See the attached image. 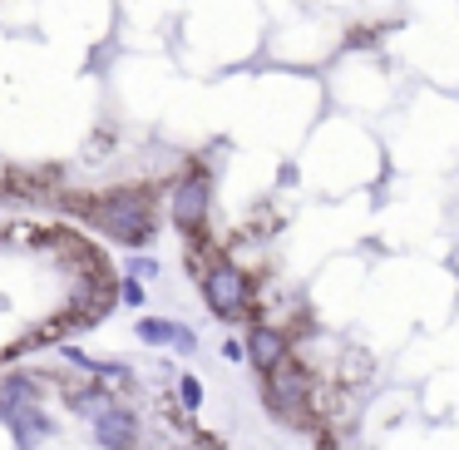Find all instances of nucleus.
Segmentation results:
<instances>
[{"instance_id": "f257e3e1", "label": "nucleus", "mask_w": 459, "mask_h": 450, "mask_svg": "<svg viewBox=\"0 0 459 450\" xmlns=\"http://www.w3.org/2000/svg\"><path fill=\"white\" fill-rule=\"evenodd\" d=\"M203 297H208L212 317H222V322L247 317V312H252V287H247V272H242L238 262H228V258L208 262V268H203Z\"/></svg>"}, {"instance_id": "f03ea898", "label": "nucleus", "mask_w": 459, "mask_h": 450, "mask_svg": "<svg viewBox=\"0 0 459 450\" xmlns=\"http://www.w3.org/2000/svg\"><path fill=\"white\" fill-rule=\"evenodd\" d=\"M100 228L109 233V238H119L124 248H143V243L153 238V213L139 193H114L100 213Z\"/></svg>"}, {"instance_id": "7ed1b4c3", "label": "nucleus", "mask_w": 459, "mask_h": 450, "mask_svg": "<svg viewBox=\"0 0 459 450\" xmlns=\"http://www.w3.org/2000/svg\"><path fill=\"white\" fill-rule=\"evenodd\" d=\"M307 396H311V386H307V376H301V371L291 366V361H281V366H272V371H267L262 401H267L272 416H281V420H301V416H307Z\"/></svg>"}, {"instance_id": "20e7f679", "label": "nucleus", "mask_w": 459, "mask_h": 450, "mask_svg": "<svg viewBox=\"0 0 459 450\" xmlns=\"http://www.w3.org/2000/svg\"><path fill=\"white\" fill-rule=\"evenodd\" d=\"M169 213H173V228L178 233H203L208 223V179L203 173H188V179L173 183V199H169Z\"/></svg>"}, {"instance_id": "39448f33", "label": "nucleus", "mask_w": 459, "mask_h": 450, "mask_svg": "<svg viewBox=\"0 0 459 450\" xmlns=\"http://www.w3.org/2000/svg\"><path fill=\"white\" fill-rule=\"evenodd\" d=\"M94 440H100L104 450H134L139 446V416L114 401V406H104L100 416H94Z\"/></svg>"}, {"instance_id": "423d86ee", "label": "nucleus", "mask_w": 459, "mask_h": 450, "mask_svg": "<svg viewBox=\"0 0 459 450\" xmlns=\"http://www.w3.org/2000/svg\"><path fill=\"white\" fill-rule=\"evenodd\" d=\"M247 361L267 376L272 366H281L287 361V337H281L277 327H252V337H247Z\"/></svg>"}, {"instance_id": "0eeeda50", "label": "nucleus", "mask_w": 459, "mask_h": 450, "mask_svg": "<svg viewBox=\"0 0 459 450\" xmlns=\"http://www.w3.org/2000/svg\"><path fill=\"white\" fill-rule=\"evenodd\" d=\"M134 331H139V341H153V347H178V351H188V347H193V331H188V327H178V322L143 317Z\"/></svg>"}, {"instance_id": "6e6552de", "label": "nucleus", "mask_w": 459, "mask_h": 450, "mask_svg": "<svg viewBox=\"0 0 459 450\" xmlns=\"http://www.w3.org/2000/svg\"><path fill=\"white\" fill-rule=\"evenodd\" d=\"M5 420H11V430H15V446H25V450H30L35 440L50 436V420H45V410H35V401L21 406V410H11Z\"/></svg>"}, {"instance_id": "1a4fd4ad", "label": "nucleus", "mask_w": 459, "mask_h": 450, "mask_svg": "<svg viewBox=\"0 0 459 450\" xmlns=\"http://www.w3.org/2000/svg\"><path fill=\"white\" fill-rule=\"evenodd\" d=\"M35 396H40V391H35L30 376H5V381H0V416H11V410L30 406Z\"/></svg>"}, {"instance_id": "9d476101", "label": "nucleus", "mask_w": 459, "mask_h": 450, "mask_svg": "<svg viewBox=\"0 0 459 450\" xmlns=\"http://www.w3.org/2000/svg\"><path fill=\"white\" fill-rule=\"evenodd\" d=\"M70 406L80 410V416L94 420L104 406H114V391H109V386H84V391H74V396H70Z\"/></svg>"}, {"instance_id": "9b49d317", "label": "nucleus", "mask_w": 459, "mask_h": 450, "mask_svg": "<svg viewBox=\"0 0 459 450\" xmlns=\"http://www.w3.org/2000/svg\"><path fill=\"white\" fill-rule=\"evenodd\" d=\"M178 386H183V406L198 410V406H203V381H198V376H183Z\"/></svg>"}, {"instance_id": "f8f14e48", "label": "nucleus", "mask_w": 459, "mask_h": 450, "mask_svg": "<svg viewBox=\"0 0 459 450\" xmlns=\"http://www.w3.org/2000/svg\"><path fill=\"white\" fill-rule=\"evenodd\" d=\"M129 278H159V262H153V258H134L129 262Z\"/></svg>"}, {"instance_id": "ddd939ff", "label": "nucleus", "mask_w": 459, "mask_h": 450, "mask_svg": "<svg viewBox=\"0 0 459 450\" xmlns=\"http://www.w3.org/2000/svg\"><path fill=\"white\" fill-rule=\"evenodd\" d=\"M119 297L129 302V307H139V302H143V287H139L134 278H124V282H119Z\"/></svg>"}, {"instance_id": "4468645a", "label": "nucleus", "mask_w": 459, "mask_h": 450, "mask_svg": "<svg viewBox=\"0 0 459 450\" xmlns=\"http://www.w3.org/2000/svg\"><path fill=\"white\" fill-rule=\"evenodd\" d=\"M222 357H228V361H247V341H238V337L222 341Z\"/></svg>"}]
</instances>
